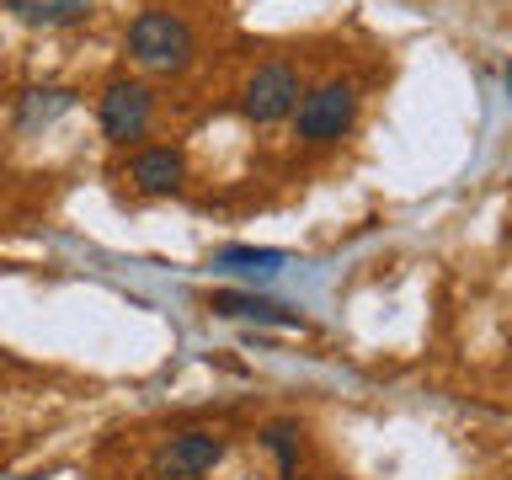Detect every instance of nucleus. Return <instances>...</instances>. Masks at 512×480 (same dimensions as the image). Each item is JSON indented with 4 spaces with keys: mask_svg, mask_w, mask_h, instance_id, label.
Here are the masks:
<instances>
[{
    "mask_svg": "<svg viewBox=\"0 0 512 480\" xmlns=\"http://www.w3.org/2000/svg\"><path fill=\"white\" fill-rule=\"evenodd\" d=\"M208 310L224 315V320H262V326H299V315L288 310V304H272V299H256V294H235V288H224V294L208 299Z\"/></svg>",
    "mask_w": 512,
    "mask_h": 480,
    "instance_id": "obj_8",
    "label": "nucleus"
},
{
    "mask_svg": "<svg viewBox=\"0 0 512 480\" xmlns=\"http://www.w3.org/2000/svg\"><path fill=\"white\" fill-rule=\"evenodd\" d=\"M283 480H304V475H283Z\"/></svg>",
    "mask_w": 512,
    "mask_h": 480,
    "instance_id": "obj_12",
    "label": "nucleus"
},
{
    "mask_svg": "<svg viewBox=\"0 0 512 480\" xmlns=\"http://www.w3.org/2000/svg\"><path fill=\"white\" fill-rule=\"evenodd\" d=\"M182 176H187V160H182V150H171V144H155V150L134 155V187L150 192V198L176 192V187H182Z\"/></svg>",
    "mask_w": 512,
    "mask_h": 480,
    "instance_id": "obj_6",
    "label": "nucleus"
},
{
    "mask_svg": "<svg viewBox=\"0 0 512 480\" xmlns=\"http://www.w3.org/2000/svg\"><path fill=\"white\" fill-rule=\"evenodd\" d=\"M150 112H155V102L139 80H112L102 91V134L118 139V144L139 139L144 128H150Z\"/></svg>",
    "mask_w": 512,
    "mask_h": 480,
    "instance_id": "obj_5",
    "label": "nucleus"
},
{
    "mask_svg": "<svg viewBox=\"0 0 512 480\" xmlns=\"http://www.w3.org/2000/svg\"><path fill=\"white\" fill-rule=\"evenodd\" d=\"M262 443L278 454L283 475H294V464H299V427H294V422H272V427L262 432Z\"/></svg>",
    "mask_w": 512,
    "mask_h": 480,
    "instance_id": "obj_11",
    "label": "nucleus"
},
{
    "mask_svg": "<svg viewBox=\"0 0 512 480\" xmlns=\"http://www.w3.org/2000/svg\"><path fill=\"white\" fill-rule=\"evenodd\" d=\"M6 11L22 27H43V32L86 22V0H6Z\"/></svg>",
    "mask_w": 512,
    "mask_h": 480,
    "instance_id": "obj_9",
    "label": "nucleus"
},
{
    "mask_svg": "<svg viewBox=\"0 0 512 480\" xmlns=\"http://www.w3.org/2000/svg\"><path fill=\"white\" fill-rule=\"evenodd\" d=\"M224 459V438L219 432H176V438L150 459L155 480H198Z\"/></svg>",
    "mask_w": 512,
    "mask_h": 480,
    "instance_id": "obj_4",
    "label": "nucleus"
},
{
    "mask_svg": "<svg viewBox=\"0 0 512 480\" xmlns=\"http://www.w3.org/2000/svg\"><path fill=\"white\" fill-rule=\"evenodd\" d=\"M214 267L235 272V278H246V283H272L288 267V256L272 251V246H224V251H214Z\"/></svg>",
    "mask_w": 512,
    "mask_h": 480,
    "instance_id": "obj_7",
    "label": "nucleus"
},
{
    "mask_svg": "<svg viewBox=\"0 0 512 480\" xmlns=\"http://www.w3.org/2000/svg\"><path fill=\"white\" fill-rule=\"evenodd\" d=\"M240 107H246L251 123H278L288 112L299 107V70L294 64H262L251 80H246V96H240Z\"/></svg>",
    "mask_w": 512,
    "mask_h": 480,
    "instance_id": "obj_3",
    "label": "nucleus"
},
{
    "mask_svg": "<svg viewBox=\"0 0 512 480\" xmlns=\"http://www.w3.org/2000/svg\"><path fill=\"white\" fill-rule=\"evenodd\" d=\"M128 54H134V64H144L150 75H176L192 64V54H198V38H192V27L182 16L139 11L134 27H128Z\"/></svg>",
    "mask_w": 512,
    "mask_h": 480,
    "instance_id": "obj_1",
    "label": "nucleus"
},
{
    "mask_svg": "<svg viewBox=\"0 0 512 480\" xmlns=\"http://www.w3.org/2000/svg\"><path fill=\"white\" fill-rule=\"evenodd\" d=\"M70 107H75L70 86H32V91H22V102H16V128H48Z\"/></svg>",
    "mask_w": 512,
    "mask_h": 480,
    "instance_id": "obj_10",
    "label": "nucleus"
},
{
    "mask_svg": "<svg viewBox=\"0 0 512 480\" xmlns=\"http://www.w3.org/2000/svg\"><path fill=\"white\" fill-rule=\"evenodd\" d=\"M294 112H299V139L331 144L352 128V118H358V91H352V80H326V86H315Z\"/></svg>",
    "mask_w": 512,
    "mask_h": 480,
    "instance_id": "obj_2",
    "label": "nucleus"
}]
</instances>
